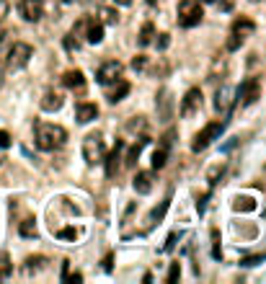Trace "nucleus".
<instances>
[{"label":"nucleus","mask_w":266,"mask_h":284,"mask_svg":"<svg viewBox=\"0 0 266 284\" xmlns=\"http://www.w3.org/2000/svg\"><path fill=\"white\" fill-rule=\"evenodd\" d=\"M127 127L129 130H145V121H142V116H137V121H129Z\"/></svg>","instance_id":"58836bf2"},{"label":"nucleus","mask_w":266,"mask_h":284,"mask_svg":"<svg viewBox=\"0 0 266 284\" xmlns=\"http://www.w3.org/2000/svg\"><path fill=\"white\" fill-rule=\"evenodd\" d=\"M72 34L75 36H86V42L88 44H98L101 39H103V23L98 21V18H93V16H86V18H81L78 23L72 26Z\"/></svg>","instance_id":"7ed1b4c3"},{"label":"nucleus","mask_w":266,"mask_h":284,"mask_svg":"<svg viewBox=\"0 0 266 284\" xmlns=\"http://www.w3.org/2000/svg\"><path fill=\"white\" fill-rule=\"evenodd\" d=\"M147 142H150V140L142 135V137H140V140H137V142L129 147V152H127V158H124V166H127V168H132V166L137 163V158H140V152H142V147H145Z\"/></svg>","instance_id":"aec40b11"},{"label":"nucleus","mask_w":266,"mask_h":284,"mask_svg":"<svg viewBox=\"0 0 266 284\" xmlns=\"http://www.w3.org/2000/svg\"><path fill=\"white\" fill-rule=\"evenodd\" d=\"M103 269H106V271H111V256H106V259H103Z\"/></svg>","instance_id":"a18cd8bd"},{"label":"nucleus","mask_w":266,"mask_h":284,"mask_svg":"<svg viewBox=\"0 0 266 284\" xmlns=\"http://www.w3.org/2000/svg\"><path fill=\"white\" fill-rule=\"evenodd\" d=\"M62 104H65V98H62L60 91H52V88L44 91V98H42V109H44V111H49V114H52V111H60Z\"/></svg>","instance_id":"f3484780"},{"label":"nucleus","mask_w":266,"mask_h":284,"mask_svg":"<svg viewBox=\"0 0 266 284\" xmlns=\"http://www.w3.org/2000/svg\"><path fill=\"white\" fill-rule=\"evenodd\" d=\"M153 36H155L153 23H145V26L140 29V34H137V44H140V47H150V44H153Z\"/></svg>","instance_id":"4be33fe9"},{"label":"nucleus","mask_w":266,"mask_h":284,"mask_svg":"<svg viewBox=\"0 0 266 284\" xmlns=\"http://www.w3.org/2000/svg\"><path fill=\"white\" fill-rule=\"evenodd\" d=\"M65 281H72V284H75V281H83V274H81V271H75V274H67V276H65Z\"/></svg>","instance_id":"79ce46f5"},{"label":"nucleus","mask_w":266,"mask_h":284,"mask_svg":"<svg viewBox=\"0 0 266 284\" xmlns=\"http://www.w3.org/2000/svg\"><path fill=\"white\" fill-rule=\"evenodd\" d=\"M173 140H176V130H173V127H171V130H168V132H166V135H163V137H161V145H163V147H168V150H171V145H173Z\"/></svg>","instance_id":"f704fd0d"},{"label":"nucleus","mask_w":266,"mask_h":284,"mask_svg":"<svg viewBox=\"0 0 266 284\" xmlns=\"http://www.w3.org/2000/svg\"><path fill=\"white\" fill-rule=\"evenodd\" d=\"M18 13L29 23L42 21L44 18V0H18Z\"/></svg>","instance_id":"1a4fd4ad"},{"label":"nucleus","mask_w":266,"mask_h":284,"mask_svg":"<svg viewBox=\"0 0 266 284\" xmlns=\"http://www.w3.org/2000/svg\"><path fill=\"white\" fill-rule=\"evenodd\" d=\"M155 44H158V49H168V44H171V36H168V34H158Z\"/></svg>","instance_id":"c9c22d12"},{"label":"nucleus","mask_w":266,"mask_h":284,"mask_svg":"<svg viewBox=\"0 0 266 284\" xmlns=\"http://www.w3.org/2000/svg\"><path fill=\"white\" fill-rule=\"evenodd\" d=\"M98 21H101L103 26H106V23H109V26H117V23H119V11H117V8H101V11H98Z\"/></svg>","instance_id":"5701e85b"},{"label":"nucleus","mask_w":266,"mask_h":284,"mask_svg":"<svg viewBox=\"0 0 266 284\" xmlns=\"http://www.w3.org/2000/svg\"><path fill=\"white\" fill-rule=\"evenodd\" d=\"M243 42H246V39H241V36L230 34V39H227V52H235V49H241V47H243Z\"/></svg>","instance_id":"473e14b6"},{"label":"nucleus","mask_w":266,"mask_h":284,"mask_svg":"<svg viewBox=\"0 0 266 284\" xmlns=\"http://www.w3.org/2000/svg\"><path fill=\"white\" fill-rule=\"evenodd\" d=\"M253 31H256V23H253L248 16H238V18L233 21V26H230V34H235V36H241V39H248Z\"/></svg>","instance_id":"2eb2a0df"},{"label":"nucleus","mask_w":266,"mask_h":284,"mask_svg":"<svg viewBox=\"0 0 266 284\" xmlns=\"http://www.w3.org/2000/svg\"><path fill=\"white\" fill-rule=\"evenodd\" d=\"M178 276H181V264H178V261H173V264H171V269H168V276H166V281H168V284H173Z\"/></svg>","instance_id":"7c9ffc66"},{"label":"nucleus","mask_w":266,"mask_h":284,"mask_svg":"<svg viewBox=\"0 0 266 284\" xmlns=\"http://www.w3.org/2000/svg\"><path fill=\"white\" fill-rule=\"evenodd\" d=\"M111 86H114V83H111ZM127 93H129V83L119 78V80H117V86H114V88L106 93V98H109L111 104H119V101H124V96H127Z\"/></svg>","instance_id":"6ab92c4d"},{"label":"nucleus","mask_w":266,"mask_h":284,"mask_svg":"<svg viewBox=\"0 0 266 284\" xmlns=\"http://www.w3.org/2000/svg\"><path fill=\"white\" fill-rule=\"evenodd\" d=\"M34 142L39 150L52 152V150H60L67 142V132H65V127L52 124V121H36L34 124Z\"/></svg>","instance_id":"f257e3e1"},{"label":"nucleus","mask_w":266,"mask_h":284,"mask_svg":"<svg viewBox=\"0 0 266 284\" xmlns=\"http://www.w3.org/2000/svg\"><path fill=\"white\" fill-rule=\"evenodd\" d=\"M8 8H11V6H8V0H0V23L6 21V16H8Z\"/></svg>","instance_id":"e433bc0d"},{"label":"nucleus","mask_w":266,"mask_h":284,"mask_svg":"<svg viewBox=\"0 0 266 284\" xmlns=\"http://www.w3.org/2000/svg\"><path fill=\"white\" fill-rule=\"evenodd\" d=\"M222 173H225V163H215V166L207 171V181H209V186H215V184L222 178Z\"/></svg>","instance_id":"bb28decb"},{"label":"nucleus","mask_w":266,"mask_h":284,"mask_svg":"<svg viewBox=\"0 0 266 284\" xmlns=\"http://www.w3.org/2000/svg\"><path fill=\"white\" fill-rule=\"evenodd\" d=\"M166 163H168V147L161 145V147L153 152V168L161 171V168H166Z\"/></svg>","instance_id":"393cba45"},{"label":"nucleus","mask_w":266,"mask_h":284,"mask_svg":"<svg viewBox=\"0 0 266 284\" xmlns=\"http://www.w3.org/2000/svg\"><path fill=\"white\" fill-rule=\"evenodd\" d=\"M235 101L241 104V106H253L258 98H261V80L258 78H246L243 83H241V88L235 91Z\"/></svg>","instance_id":"0eeeda50"},{"label":"nucleus","mask_w":266,"mask_h":284,"mask_svg":"<svg viewBox=\"0 0 266 284\" xmlns=\"http://www.w3.org/2000/svg\"><path fill=\"white\" fill-rule=\"evenodd\" d=\"M0 147H11V135L8 132H0Z\"/></svg>","instance_id":"ea45409f"},{"label":"nucleus","mask_w":266,"mask_h":284,"mask_svg":"<svg viewBox=\"0 0 266 284\" xmlns=\"http://www.w3.org/2000/svg\"><path fill=\"white\" fill-rule=\"evenodd\" d=\"M222 132H225V121H209V124H204V127L197 132V137H194V142H192V150H194V152L207 150L215 140H220Z\"/></svg>","instance_id":"20e7f679"},{"label":"nucleus","mask_w":266,"mask_h":284,"mask_svg":"<svg viewBox=\"0 0 266 284\" xmlns=\"http://www.w3.org/2000/svg\"><path fill=\"white\" fill-rule=\"evenodd\" d=\"M132 186L137 194H150L153 191V173L150 171H137V176L132 178Z\"/></svg>","instance_id":"dca6fc26"},{"label":"nucleus","mask_w":266,"mask_h":284,"mask_svg":"<svg viewBox=\"0 0 266 284\" xmlns=\"http://www.w3.org/2000/svg\"><path fill=\"white\" fill-rule=\"evenodd\" d=\"M212 240H215V251H212V256L220 259V238H217V230H212Z\"/></svg>","instance_id":"4c0bfd02"},{"label":"nucleus","mask_w":266,"mask_h":284,"mask_svg":"<svg viewBox=\"0 0 266 284\" xmlns=\"http://www.w3.org/2000/svg\"><path fill=\"white\" fill-rule=\"evenodd\" d=\"M132 70L145 72V70H147V57H145V55H137V57L132 60Z\"/></svg>","instance_id":"72a5a7b5"},{"label":"nucleus","mask_w":266,"mask_h":284,"mask_svg":"<svg viewBox=\"0 0 266 284\" xmlns=\"http://www.w3.org/2000/svg\"><path fill=\"white\" fill-rule=\"evenodd\" d=\"M62 86L70 88V91L83 93V91H86V75H83V70H67V72L62 75Z\"/></svg>","instance_id":"ddd939ff"},{"label":"nucleus","mask_w":266,"mask_h":284,"mask_svg":"<svg viewBox=\"0 0 266 284\" xmlns=\"http://www.w3.org/2000/svg\"><path fill=\"white\" fill-rule=\"evenodd\" d=\"M65 49H67V52H78V49H81V42L75 39V34H67V36H65Z\"/></svg>","instance_id":"c756f323"},{"label":"nucleus","mask_w":266,"mask_h":284,"mask_svg":"<svg viewBox=\"0 0 266 284\" xmlns=\"http://www.w3.org/2000/svg\"><path fill=\"white\" fill-rule=\"evenodd\" d=\"M147 3H155V0H147Z\"/></svg>","instance_id":"603ef678"},{"label":"nucleus","mask_w":266,"mask_h":284,"mask_svg":"<svg viewBox=\"0 0 266 284\" xmlns=\"http://www.w3.org/2000/svg\"><path fill=\"white\" fill-rule=\"evenodd\" d=\"M233 210L235 212H253L256 210V201H253V196H238L233 201Z\"/></svg>","instance_id":"b1692460"},{"label":"nucleus","mask_w":266,"mask_h":284,"mask_svg":"<svg viewBox=\"0 0 266 284\" xmlns=\"http://www.w3.org/2000/svg\"><path fill=\"white\" fill-rule=\"evenodd\" d=\"M207 199H209V194H204V196L197 201V210H199V215H202V212H204V207H207Z\"/></svg>","instance_id":"37998d69"},{"label":"nucleus","mask_w":266,"mask_h":284,"mask_svg":"<svg viewBox=\"0 0 266 284\" xmlns=\"http://www.w3.org/2000/svg\"><path fill=\"white\" fill-rule=\"evenodd\" d=\"M57 238L60 240H75L78 238V230L75 227H62V230H57Z\"/></svg>","instance_id":"2f4dec72"},{"label":"nucleus","mask_w":266,"mask_h":284,"mask_svg":"<svg viewBox=\"0 0 266 284\" xmlns=\"http://www.w3.org/2000/svg\"><path fill=\"white\" fill-rule=\"evenodd\" d=\"M62 3H72V0H62Z\"/></svg>","instance_id":"3c124183"},{"label":"nucleus","mask_w":266,"mask_h":284,"mask_svg":"<svg viewBox=\"0 0 266 284\" xmlns=\"http://www.w3.org/2000/svg\"><path fill=\"white\" fill-rule=\"evenodd\" d=\"M96 116H98V106L96 104L83 101V104L75 106V119H78V124H91Z\"/></svg>","instance_id":"4468645a"},{"label":"nucleus","mask_w":266,"mask_h":284,"mask_svg":"<svg viewBox=\"0 0 266 284\" xmlns=\"http://www.w3.org/2000/svg\"><path fill=\"white\" fill-rule=\"evenodd\" d=\"M67 274H70V261L65 259V261H62V281H65V276H67Z\"/></svg>","instance_id":"c03bdc74"},{"label":"nucleus","mask_w":266,"mask_h":284,"mask_svg":"<svg viewBox=\"0 0 266 284\" xmlns=\"http://www.w3.org/2000/svg\"><path fill=\"white\" fill-rule=\"evenodd\" d=\"M44 266H47V259H44V256H29V259L23 261V274L31 276V274H36V271H42Z\"/></svg>","instance_id":"412c9836"},{"label":"nucleus","mask_w":266,"mask_h":284,"mask_svg":"<svg viewBox=\"0 0 266 284\" xmlns=\"http://www.w3.org/2000/svg\"><path fill=\"white\" fill-rule=\"evenodd\" d=\"M263 261H266V251L263 253H253V256H243L241 259V266H258Z\"/></svg>","instance_id":"c85d7f7f"},{"label":"nucleus","mask_w":266,"mask_h":284,"mask_svg":"<svg viewBox=\"0 0 266 284\" xmlns=\"http://www.w3.org/2000/svg\"><path fill=\"white\" fill-rule=\"evenodd\" d=\"M31 57H34L31 44H26V42H13L11 49H8V55H6V67H8V70H23V67L29 65Z\"/></svg>","instance_id":"39448f33"},{"label":"nucleus","mask_w":266,"mask_h":284,"mask_svg":"<svg viewBox=\"0 0 266 284\" xmlns=\"http://www.w3.org/2000/svg\"><path fill=\"white\" fill-rule=\"evenodd\" d=\"M86 3H101V0H86Z\"/></svg>","instance_id":"8fccbe9b"},{"label":"nucleus","mask_w":266,"mask_h":284,"mask_svg":"<svg viewBox=\"0 0 266 284\" xmlns=\"http://www.w3.org/2000/svg\"><path fill=\"white\" fill-rule=\"evenodd\" d=\"M199 109H202V91H199V88H189L186 96L181 98V109H178V114H181L183 119H189V116H194Z\"/></svg>","instance_id":"9d476101"},{"label":"nucleus","mask_w":266,"mask_h":284,"mask_svg":"<svg viewBox=\"0 0 266 284\" xmlns=\"http://www.w3.org/2000/svg\"><path fill=\"white\" fill-rule=\"evenodd\" d=\"M176 233H171V238H168V243H166V246H163V251H173V246H176Z\"/></svg>","instance_id":"a19ab883"},{"label":"nucleus","mask_w":266,"mask_h":284,"mask_svg":"<svg viewBox=\"0 0 266 284\" xmlns=\"http://www.w3.org/2000/svg\"><path fill=\"white\" fill-rule=\"evenodd\" d=\"M168 207H171V196H166V199L161 201V204H158V207H155L153 212L147 215V230H150V227H155V225H158V222H161V220L166 217Z\"/></svg>","instance_id":"a211bd4d"},{"label":"nucleus","mask_w":266,"mask_h":284,"mask_svg":"<svg viewBox=\"0 0 266 284\" xmlns=\"http://www.w3.org/2000/svg\"><path fill=\"white\" fill-rule=\"evenodd\" d=\"M83 158L88 166H96V163H103V137L101 132H91L83 137Z\"/></svg>","instance_id":"423d86ee"},{"label":"nucleus","mask_w":266,"mask_h":284,"mask_svg":"<svg viewBox=\"0 0 266 284\" xmlns=\"http://www.w3.org/2000/svg\"><path fill=\"white\" fill-rule=\"evenodd\" d=\"M202 6L199 0H181L178 3V26L181 29H194L202 23Z\"/></svg>","instance_id":"f03ea898"},{"label":"nucleus","mask_w":266,"mask_h":284,"mask_svg":"<svg viewBox=\"0 0 266 284\" xmlns=\"http://www.w3.org/2000/svg\"><path fill=\"white\" fill-rule=\"evenodd\" d=\"M117 6H132V0H117Z\"/></svg>","instance_id":"de8ad7c7"},{"label":"nucleus","mask_w":266,"mask_h":284,"mask_svg":"<svg viewBox=\"0 0 266 284\" xmlns=\"http://www.w3.org/2000/svg\"><path fill=\"white\" fill-rule=\"evenodd\" d=\"M230 109H233V88L230 86H220L217 93H215V111L227 116Z\"/></svg>","instance_id":"9b49d317"},{"label":"nucleus","mask_w":266,"mask_h":284,"mask_svg":"<svg viewBox=\"0 0 266 284\" xmlns=\"http://www.w3.org/2000/svg\"><path fill=\"white\" fill-rule=\"evenodd\" d=\"M122 72H124V65H122L119 60H109V62H103V65L98 67L96 80H98L101 86H111V83H117V80L122 78Z\"/></svg>","instance_id":"6e6552de"},{"label":"nucleus","mask_w":266,"mask_h":284,"mask_svg":"<svg viewBox=\"0 0 266 284\" xmlns=\"http://www.w3.org/2000/svg\"><path fill=\"white\" fill-rule=\"evenodd\" d=\"M199 3H217V0H199Z\"/></svg>","instance_id":"09e8293b"},{"label":"nucleus","mask_w":266,"mask_h":284,"mask_svg":"<svg viewBox=\"0 0 266 284\" xmlns=\"http://www.w3.org/2000/svg\"><path fill=\"white\" fill-rule=\"evenodd\" d=\"M13 271V264H11V256L6 251H0V279H6L8 274Z\"/></svg>","instance_id":"cd10ccee"},{"label":"nucleus","mask_w":266,"mask_h":284,"mask_svg":"<svg viewBox=\"0 0 266 284\" xmlns=\"http://www.w3.org/2000/svg\"><path fill=\"white\" fill-rule=\"evenodd\" d=\"M122 150H124V142L119 140L117 145H114V150L109 152V158H106V176L109 178H114V176H117L119 173V168H122Z\"/></svg>","instance_id":"f8f14e48"},{"label":"nucleus","mask_w":266,"mask_h":284,"mask_svg":"<svg viewBox=\"0 0 266 284\" xmlns=\"http://www.w3.org/2000/svg\"><path fill=\"white\" fill-rule=\"evenodd\" d=\"M3 78H6V70H3V65H0V88H3Z\"/></svg>","instance_id":"49530a36"},{"label":"nucleus","mask_w":266,"mask_h":284,"mask_svg":"<svg viewBox=\"0 0 266 284\" xmlns=\"http://www.w3.org/2000/svg\"><path fill=\"white\" fill-rule=\"evenodd\" d=\"M18 233H21L23 238H36V222H34L31 217H26L23 222H18Z\"/></svg>","instance_id":"a878e982"}]
</instances>
